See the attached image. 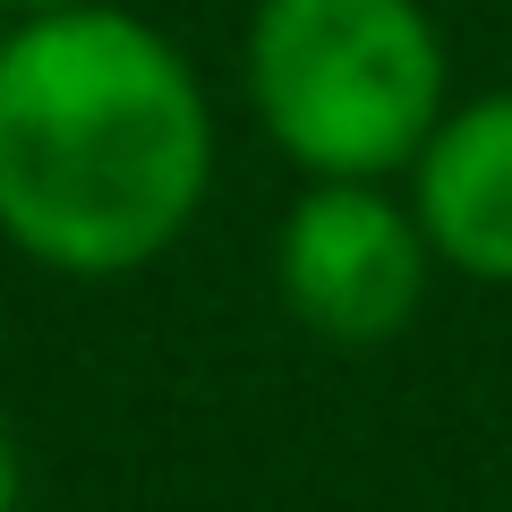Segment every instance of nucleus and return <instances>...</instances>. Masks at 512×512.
Returning <instances> with one entry per match:
<instances>
[{"label":"nucleus","mask_w":512,"mask_h":512,"mask_svg":"<svg viewBox=\"0 0 512 512\" xmlns=\"http://www.w3.org/2000/svg\"><path fill=\"white\" fill-rule=\"evenodd\" d=\"M419 231L444 265L478 282H512V94L444 111L419 146Z\"/></svg>","instance_id":"20e7f679"},{"label":"nucleus","mask_w":512,"mask_h":512,"mask_svg":"<svg viewBox=\"0 0 512 512\" xmlns=\"http://www.w3.org/2000/svg\"><path fill=\"white\" fill-rule=\"evenodd\" d=\"M214 111L128 9H52L0 43V239L52 274H137L197 222Z\"/></svg>","instance_id":"f257e3e1"},{"label":"nucleus","mask_w":512,"mask_h":512,"mask_svg":"<svg viewBox=\"0 0 512 512\" xmlns=\"http://www.w3.org/2000/svg\"><path fill=\"white\" fill-rule=\"evenodd\" d=\"M248 94L299 171L384 180L419 163L444 120V43L419 0H265Z\"/></svg>","instance_id":"f03ea898"},{"label":"nucleus","mask_w":512,"mask_h":512,"mask_svg":"<svg viewBox=\"0 0 512 512\" xmlns=\"http://www.w3.org/2000/svg\"><path fill=\"white\" fill-rule=\"evenodd\" d=\"M0 512H18V444H9V427H0Z\"/></svg>","instance_id":"39448f33"},{"label":"nucleus","mask_w":512,"mask_h":512,"mask_svg":"<svg viewBox=\"0 0 512 512\" xmlns=\"http://www.w3.org/2000/svg\"><path fill=\"white\" fill-rule=\"evenodd\" d=\"M419 205H393L376 180H316L282 222V299L325 342H393L427 299Z\"/></svg>","instance_id":"7ed1b4c3"},{"label":"nucleus","mask_w":512,"mask_h":512,"mask_svg":"<svg viewBox=\"0 0 512 512\" xmlns=\"http://www.w3.org/2000/svg\"><path fill=\"white\" fill-rule=\"evenodd\" d=\"M0 43H9V35H0Z\"/></svg>","instance_id":"0eeeda50"},{"label":"nucleus","mask_w":512,"mask_h":512,"mask_svg":"<svg viewBox=\"0 0 512 512\" xmlns=\"http://www.w3.org/2000/svg\"><path fill=\"white\" fill-rule=\"evenodd\" d=\"M0 9H18V18H52V9H86V0H0Z\"/></svg>","instance_id":"423d86ee"}]
</instances>
